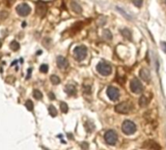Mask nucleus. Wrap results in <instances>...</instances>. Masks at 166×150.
Returning a JSON list of instances; mask_svg holds the SVG:
<instances>
[{
	"mask_svg": "<svg viewBox=\"0 0 166 150\" xmlns=\"http://www.w3.org/2000/svg\"><path fill=\"white\" fill-rule=\"evenodd\" d=\"M121 129H122V131L125 133V134L130 135V134H133V133L136 131L137 127L132 121L125 120L122 123V127H121Z\"/></svg>",
	"mask_w": 166,
	"mask_h": 150,
	"instance_id": "f257e3e1",
	"label": "nucleus"
},
{
	"mask_svg": "<svg viewBox=\"0 0 166 150\" xmlns=\"http://www.w3.org/2000/svg\"><path fill=\"white\" fill-rule=\"evenodd\" d=\"M97 71L102 76H110L111 72H113V68H111L110 64L105 63V62H100L97 65Z\"/></svg>",
	"mask_w": 166,
	"mask_h": 150,
	"instance_id": "f03ea898",
	"label": "nucleus"
},
{
	"mask_svg": "<svg viewBox=\"0 0 166 150\" xmlns=\"http://www.w3.org/2000/svg\"><path fill=\"white\" fill-rule=\"evenodd\" d=\"M73 52H74V56L77 61H83L87 56V48L83 45L76 46L73 50Z\"/></svg>",
	"mask_w": 166,
	"mask_h": 150,
	"instance_id": "7ed1b4c3",
	"label": "nucleus"
},
{
	"mask_svg": "<svg viewBox=\"0 0 166 150\" xmlns=\"http://www.w3.org/2000/svg\"><path fill=\"white\" fill-rule=\"evenodd\" d=\"M104 137H105V140H106V143L110 144V145H114V144H116L117 138H118V137H117V133L113 130H108V131H106Z\"/></svg>",
	"mask_w": 166,
	"mask_h": 150,
	"instance_id": "20e7f679",
	"label": "nucleus"
},
{
	"mask_svg": "<svg viewBox=\"0 0 166 150\" xmlns=\"http://www.w3.org/2000/svg\"><path fill=\"white\" fill-rule=\"evenodd\" d=\"M130 89H131V91H132L133 93H141L142 91H143L144 87H143V84H142V83L138 79H133L131 81H130Z\"/></svg>",
	"mask_w": 166,
	"mask_h": 150,
	"instance_id": "39448f33",
	"label": "nucleus"
},
{
	"mask_svg": "<svg viewBox=\"0 0 166 150\" xmlns=\"http://www.w3.org/2000/svg\"><path fill=\"white\" fill-rule=\"evenodd\" d=\"M131 109H132V106L128 102H122V103L117 104L114 107L115 112H117V113L119 114H128L131 111Z\"/></svg>",
	"mask_w": 166,
	"mask_h": 150,
	"instance_id": "423d86ee",
	"label": "nucleus"
},
{
	"mask_svg": "<svg viewBox=\"0 0 166 150\" xmlns=\"http://www.w3.org/2000/svg\"><path fill=\"white\" fill-rule=\"evenodd\" d=\"M16 11L20 16L26 17L27 16V15H30V11H31V8L30 7L28 4L22 3V4H19V5L16 7Z\"/></svg>",
	"mask_w": 166,
	"mask_h": 150,
	"instance_id": "0eeeda50",
	"label": "nucleus"
},
{
	"mask_svg": "<svg viewBox=\"0 0 166 150\" xmlns=\"http://www.w3.org/2000/svg\"><path fill=\"white\" fill-rule=\"evenodd\" d=\"M106 94H108L109 98H110L111 101H116V100H118V98H119V96H120L119 90L114 87H108V89H106Z\"/></svg>",
	"mask_w": 166,
	"mask_h": 150,
	"instance_id": "6e6552de",
	"label": "nucleus"
},
{
	"mask_svg": "<svg viewBox=\"0 0 166 150\" xmlns=\"http://www.w3.org/2000/svg\"><path fill=\"white\" fill-rule=\"evenodd\" d=\"M57 65H58V68L61 70H66L69 67V61L66 57L58 56L57 57Z\"/></svg>",
	"mask_w": 166,
	"mask_h": 150,
	"instance_id": "1a4fd4ad",
	"label": "nucleus"
},
{
	"mask_svg": "<svg viewBox=\"0 0 166 150\" xmlns=\"http://www.w3.org/2000/svg\"><path fill=\"white\" fill-rule=\"evenodd\" d=\"M36 11H37V14H38L40 17H44L45 16V14H46V12H47L46 4L42 3V2L37 3L36 4Z\"/></svg>",
	"mask_w": 166,
	"mask_h": 150,
	"instance_id": "9d476101",
	"label": "nucleus"
},
{
	"mask_svg": "<svg viewBox=\"0 0 166 150\" xmlns=\"http://www.w3.org/2000/svg\"><path fill=\"white\" fill-rule=\"evenodd\" d=\"M140 77L143 80L147 81V83H149V80H150V74H149V71L146 68H143L142 70L140 71Z\"/></svg>",
	"mask_w": 166,
	"mask_h": 150,
	"instance_id": "9b49d317",
	"label": "nucleus"
},
{
	"mask_svg": "<svg viewBox=\"0 0 166 150\" xmlns=\"http://www.w3.org/2000/svg\"><path fill=\"white\" fill-rule=\"evenodd\" d=\"M70 8H71V10L75 14L82 13V8H81V6H80L78 3H76L75 1H71V2H70Z\"/></svg>",
	"mask_w": 166,
	"mask_h": 150,
	"instance_id": "f8f14e48",
	"label": "nucleus"
},
{
	"mask_svg": "<svg viewBox=\"0 0 166 150\" xmlns=\"http://www.w3.org/2000/svg\"><path fill=\"white\" fill-rule=\"evenodd\" d=\"M66 92L69 94V95H75L76 89H75L74 85H72V84H67L66 87Z\"/></svg>",
	"mask_w": 166,
	"mask_h": 150,
	"instance_id": "ddd939ff",
	"label": "nucleus"
},
{
	"mask_svg": "<svg viewBox=\"0 0 166 150\" xmlns=\"http://www.w3.org/2000/svg\"><path fill=\"white\" fill-rule=\"evenodd\" d=\"M139 104L141 107H146L148 106V104H149V99L147 98L145 95H143V96L140 97L139 99Z\"/></svg>",
	"mask_w": 166,
	"mask_h": 150,
	"instance_id": "4468645a",
	"label": "nucleus"
},
{
	"mask_svg": "<svg viewBox=\"0 0 166 150\" xmlns=\"http://www.w3.org/2000/svg\"><path fill=\"white\" fill-rule=\"evenodd\" d=\"M50 81L53 83V84L56 85V84H59V83H61V80L58 76H56V75H52V76L50 77Z\"/></svg>",
	"mask_w": 166,
	"mask_h": 150,
	"instance_id": "2eb2a0df",
	"label": "nucleus"
},
{
	"mask_svg": "<svg viewBox=\"0 0 166 150\" xmlns=\"http://www.w3.org/2000/svg\"><path fill=\"white\" fill-rule=\"evenodd\" d=\"M33 97L37 100H41L42 99V97H43V94H42V92H41L40 90L34 89L33 90Z\"/></svg>",
	"mask_w": 166,
	"mask_h": 150,
	"instance_id": "dca6fc26",
	"label": "nucleus"
},
{
	"mask_svg": "<svg viewBox=\"0 0 166 150\" xmlns=\"http://www.w3.org/2000/svg\"><path fill=\"white\" fill-rule=\"evenodd\" d=\"M10 48L13 51H17V50L20 49V43L18 41H16V40H14V41H12L10 43Z\"/></svg>",
	"mask_w": 166,
	"mask_h": 150,
	"instance_id": "f3484780",
	"label": "nucleus"
},
{
	"mask_svg": "<svg viewBox=\"0 0 166 150\" xmlns=\"http://www.w3.org/2000/svg\"><path fill=\"white\" fill-rule=\"evenodd\" d=\"M48 111H49L50 115L52 117H56L57 114H58V112H57V109L56 107L53 106V105H50L49 107H48Z\"/></svg>",
	"mask_w": 166,
	"mask_h": 150,
	"instance_id": "a211bd4d",
	"label": "nucleus"
},
{
	"mask_svg": "<svg viewBox=\"0 0 166 150\" xmlns=\"http://www.w3.org/2000/svg\"><path fill=\"white\" fill-rule=\"evenodd\" d=\"M103 37L106 38V40H110L113 38V35H111V33H110L109 30H103Z\"/></svg>",
	"mask_w": 166,
	"mask_h": 150,
	"instance_id": "6ab92c4d",
	"label": "nucleus"
},
{
	"mask_svg": "<svg viewBox=\"0 0 166 150\" xmlns=\"http://www.w3.org/2000/svg\"><path fill=\"white\" fill-rule=\"evenodd\" d=\"M121 33L123 34V37L128 38V39H131V31H130L128 29H123L121 30Z\"/></svg>",
	"mask_w": 166,
	"mask_h": 150,
	"instance_id": "aec40b11",
	"label": "nucleus"
},
{
	"mask_svg": "<svg viewBox=\"0 0 166 150\" xmlns=\"http://www.w3.org/2000/svg\"><path fill=\"white\" fill-rule=\"evenodd\" d=\"M60 106H61V111H62L63 113H67L69 106H67V104H66V102H61Z\"/></svg>",
	"mask_w": 166,
	"mask_h": 150,
	"instance_id": "412c9836",
	"label": "nucleus"
},
{
	"mask_svg": "<svg viewBox=\"0 0 166 150\" xmlns=\"http://www.w3.org/2000/svg\"><path fill=\"white\" fill-rule=\"evenodd\" d=\"M26 107H27V109L28 111H32L33 110V103L31 100H27V102H26Z\"/></svg>",
	"mask_w": 166,
	"mask_h": 150,
	"instance_id": "4be33fe9",
	"label": "nucleus"
},
{
	"mask_svg": "<svg viewBox=\"0 0 166 150\" xmlns=\"http://www.w3.org/2000/svg\"><path fill=\"white\" fill-rule=\"evenodd\" d=\"M40 72L43 74H46L47 72H48V70H49V67H48V65H46V64H42L41 66H40Z\"/></svg>",
	"mask_w": 166,
	"mask_h": 150,
	"instance_id": "5701e85b",
	"label": "nucleus"
},
{
	"mask_svg": "<svg viewBox=\"0 0 166 150\" xmlns=\"http://www.w3.org/2000/svg\"><path fill=\"white\" fill-rule=\"evenodd\" d=\"M133 3L136 7H141L142 6V4H143V0H133Z\"/></svg>",
	"mask_w": 166,
	"mask_h": 150,
	"instance_id": "b1692460",
	"label": "nucleus"
},
{
	"mask_svg": "<svg viewBox=\"0 0 166 150\" xmlns=\"http://www.w3.org/2000/svg\"><path fill=\"white\" fill-rule=\"evenodd\" d=\"M80 146H81V148H82L83 150H86L87 148L89 147V145H88V142H82Z\"/></svg>",
	"mask_w": 166,
	"mask_h": 150,
	"instance_id": "393cba45",
	"label": "nucleus"
},
{
	"mask_svg": "<svg viewBox=\"0 0 166 150\" xmlns=\"http://www.w3.org/2000/svg\"><path fill=\"white\" fill-rule=\"evenodd\" d=\"M117 10H119V12H120V13H121V14H123V15H124V16H125V17H127V18H128V20H131V17H130V16H128V15H127L126 13H124V12H123V10H122V9H120V8H118V7H117Z\"/></svg>",
	"mask_w": 166,
	"mask_h": 150,
	"instance_id": "a878e982",
	"label": "nucleus"
},
{
	"mask_svg": "<svg viewBox=\"0 0 166 150\" xmlns=\"http://www.w3.org/2000/svg\"><path fill=\"white\" fill-rule=\"evenodd\" d=\"M160 46H161V48H162L163 51L166 53V42L165 41H162V42L160 43Z\"/></svg>",
	"mask_w": 166,
	"mask_h": 150,
	"instance_id": "bb28decb",
	"label": "nucleus"
},
{
	"mask_svg": "<svg viewBox=\"0 0 166 150\" xmlns=\"http://www.w3.org/2000/svg\"><path fill=\"white\" fill-rule=\"evenodd\" d=\"M49 96H50V99H51V100L55 99V95H54L53 92H49Z\"/></svg>",
	"mask_w": 166,
	"mask_h": 150,
	"instance_id": "cd10ccee",
	"label": "nucleus"
},
{
	"mask_svg": "<svg viewBox=\"0 0 166 150\" xmlns=\"http://www.w3.org/2000/svg\"><path fill=\"white\" fill-rule=\"evenodd\" d=\"M1 45H2V40L0 39V47H1Z\"/></svg>",
	"mask_w": 166,
	"mask_h": 150,
	"instance_id": "c85d7f7f",
	"label": "nucleus"
},
{
	"mask_svg": "<svg viewBox=\"0 0 166 150\" xmlns=\"http://www.w3.org/2000/svg\"><path fill=\"white\" fill-rule=\"evenodd\" d=\"M165 3H166V0H165Z\"/></svg>",
	"mask_w": 166,
	"mask_h": 150,
	"instance_id": "c756f323",
	"label": "nucleus"
}]
</instances>
